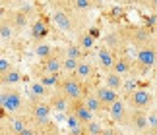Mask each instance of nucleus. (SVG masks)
<instances>
[{
  "label": "nucleus",
  "instance_id": "obj_6",
  "mask_svg": "<svg viewBox=\"0 0 157 135\" xmlns=\"http://www.w3.org/2000/svg\"><path fill=\"white\" fill-rule=\"evenodd\" d=\"M107 114H109V120H111L114 126L126 130V124H128V118H130V106L126 104L124 99H118L117 102H113L111 106H109Z\"/></svg>",
  "mask_w": 157,
  "mask_h": 135
},
{
  "label": "nucleus",
  "instance_id": "obj_34",
  "mask_svg": "<svg viewBox=\"0 0 157 135\" xmlns=\"http://www.w3.org/2000/svg\"><path fill=\"white\" fill-rule=\"evenodd\" d=\"M113 2H117V4H132V0H113Z\"/></svg>",
  "mask_w": 157,
  "mask_h": 135
},
{
  "label": "nucleus",
  "instance_id": "obj_16",
  "mask_svg": "<svg viewBox=\"0 0 157 135\" xmlns=\"http://www.w3.org/2000/svg\"><path fill=\"white\" fill-rule=\"evenodd\" d=\"M97 70H99V66H97V60H89V58H83L80 60V66H78V70L74 71L80 79H83V81H89V79H95L97 77Z\"/></svg>",
  "mask_w": 157,
  "mask_h": 135
},
{
  "label": "nucleus",
  "instance_id": "obj_26",
  "mask_svg": "<svg viewBox=\"0 0 157 135\" xmlns=\"http://www.w3.org/2000/svg\"><path fill=\"white\" fill-rule=\"evenodd\" d=\"M54 50H56V46H52V45H47L45 41H39V42H35V46H33V54H35V58H39V60H45V58H49L51 54H54Z\"/></svg>",
  "mask_w": 157,
  "mask_h": 135
},
{
  "label": "nucleus",
  "instance_id": "obj_11",
  "mask_svg": "<svg viewBox=\"0 0 157 135\" xmlns=\"http://www.w3.org/2000/svg\"><path fill=\"white\" fill-rule=\"evenodd\" d=\"M105 45L111 46L114 52H124L126 45H130V42H128V37H126L124 29H114V31L105 35Z\"/></svg>",
  "mask_w": 157,
  "mask_h": 135
},
{
  "label": "nucleus",
  "instance_id": "obj_17",
  "mask_svg": "<svg viewBox=\"0 0 157 135\" xmlns=\"http://www.w3.org/2000/svg\"><path fill=\"white\" fill-rule=\"evenodd\" d=\"M114 71H118L120 75L128 77L134 73V60H132L126 52H117V58H114V66H113Z\"/></svg>",
  "mask_w": 157,
  "mask_h": 135
},
{
  "label": "nucleus",
  "instance_id": "obj_22",
  "mask_svg": "<svg viewBox=\"0 0 157 135\" xmlns=\"http://www.w3.org/2000/svg\"><path fill=\"white\" fill-rule=\"evenodd\" d=\"M76 41L80 42V46L83 48V50L91 54V50L95 48V42H97V37L89 31V29H86V31H82L80 35H76Z\"/></svg>",
  "mask_w": 157,
  "mask_h": 135
},
{
  "label": "nucleus",
  "instance_id": "obj_28",
  "mask_svg": "<svg viewBox=\"0 0 157 135\" xmlns=\"http://www.w3.org/2000/svg\"><path fill=\"white\" fill-rule=\"evenodd\" d=\"M72 6L78 12H83V14H91V12L97 8L95 0H72Z\"/></svg>",
  "mask_w": 157,
  "mask_h": 135
},
{
  "label": "nucleus",
  "instance_id": "obj_14",
  "mask_svg": "<svg viewBox=\"0 0 157 135\" xmlns=\"http://www.w3.org/2000/svg\"><path fill=\"white\" fill-rule=\"evenodd\" d=\"M49 102L52 104V108H54V112H56V114L70 112V106H72V99H70L68 95H64L60 89H54L52 93H51Z\"/></svg>",
  "mask_w": 157,
  "mask_h": 135
},
{
  "label": "nucleus",
  "instance_id": "obj_23",
  "mask_svg": "<svg viewBox=\"0 0 157 135\" xmlns=\"http://www.w3.org/2000/svg\"><path fill=\"white\" fill-rule=\"evenodd\" d=\"M124 75H120L118 71H105V75H103V83L109 85V87H113V89H117V91H122V85H124Z\"/></svg>",
  "mask_w": 157,
  "mask_h": 135
},
{
  "label": "nucleus",
  "instance_id": "obj_27",
  "mask_svg": "<svg viewBox=\"0 0 157 135\" xmlns=\"http://www.w3.org/2000/svg\"><path fill=\"white\" fill-rule=\"evenodd\" d=\"M114 131L117 130H109V127H105L99 120H95V118L86 124V135H103V133H114Z\"/></svg>",
  "mask_w": 157,
  "mask_h": 135
},
{
  "label": "nucleus",
  "instance_id": "obj_31",
  "mask_svg": "<svg viewBox=\"0 0 157 135\" xmlns=\"http://www.w3.org/2000/svg\"><path fill=\"white\" fill-rule=\"evenodd\" d=\"M136 87H138L136 77H134V75H128V77L124 79V85H122V91H120V93H122V95H128V93H132Z\"/></svg>",
  "mask_w": 157,
  "mask_h": 135
},
{
  "label": "nucleus",
  "instance_id": "obj_9",
  "mask_svg": "<svg viewBox=\"0 0 157 135\" xmlns=\"http://www.w3.org/2000/svg\"><path fill=\"white\" fill-rule=\"evenodd\" d=\"M149 110H136L130 108V118L128 124H126V130L134 131V133H146L149 127V118H147Z\"/></svg>",
  "mask_w": 157,
  "mask_h": 135
},
{
  "label": "nucleus",
  "instance_id": "obj_29",
  "mask_svg": "<svg viewBox=\"0 0 157 135\" xmlns=\"http://www.w3.org/2000/svg\"><path fill=\"white\" fill-rule=\"evenodd\" d=\"M14 56H8V52L6 50H2V56H0V73H4V71H8V70H12L16 64H14V60H12Z\"/></svg>",
  "mask_w": 157,
  "mask_h": 135
},
{
  "label": "nucleus",
  "instance_id": "obj_24",
  "mask_svg": "<svg viewBox=\"0 0 157 135\" xmlns=\"http://www.w3.org/2000/svg\"><path fill=\"white\" fill-rule=\"evenodd\" d=\"M83 100H86V104H87V106L91 108V110H93V112L97 114V116L107 112L105 104L101 102V99H99L97 95H95V91H91V93H87V95H83Z\"/></svg>",
  "mask_w": 157,
  "mask_h": 135
},
{
  "label": "nucleus",
  "instance_id": "obj_2",
  "mask_svg": "<svg viewBox=\"0 0 157 135\" xmlns=\"http://www.w3.org/2000/svg\"><path fill=\"white\" fill-rule=\"evenodd\" d=\"M2 12H6V16H8V20L12 21V25L17 33L25 31V29L31 27V23L35 21V17H37V12L31 4H21L17 6V8H10V12L2 8Z\"/></svg>",
  "mask_w": 157,
  "mask_h": 135
},
{
  "label": "nucleus",
  "instance_id": "obj_4",
  "mask_svg": "<svg viewBox=\"0 0 157 135\" xmlns=\"http://www.w3.org/2000/svg\"><path fill=\"white\" fill-rule=\"evenodd\" d=\"M124 100L130 108H136V110H151L157 104L155 93H151V91H147V89H138V87L132 91V93L124 95Z\"/></svg>",
  "mask_w": 157,
  "mask_h": 135
},
{
  "label": "nucleus",
  "instance_id": "obj_15",
  "mask_svg": "<svg viewBox=\"0 0 157 135\" xmlns=\"http://www.w3.org/2000/svg\"><path fill=\"white\" fill-rule=\"evenodd\" d=\"M49 23L43 16H37L35 17V21L31 23V27H29V35H31V41L33 42H39V41H45L47 37H49Z\"/></svg>",
  "mask_w": 157,
  "mask_h": 135
},
{
  "label": "nucleus",
  "instance_id": "obj_35",
  "mask_svg": "<svg viewBox=\"0 0 157 135\" xmlns=\"http://www.w3.org/2000/svg\"><path fill=\"white\" fill-rule=\"evenodd\" d=\"M153 42H155V45H157V31L153 33Z\"/></svg>",
  "mask_w": 157,
  "mask_h": 135
},
{
  "label": "nucleus",
  "instance_id": "obj_8",
  "mask_svg": "<svg viewBox=\"0 0 157 135\" xmlns=\"http://www.w3.org/2000/svg\"><path fill=\"white\" fill-rule=\"evenodd\" d=\"M29 126H31V118L27 114H16L10 120L2 122V133L4 135H8V133L10 135H21Z\"/></svg>",
  "mask_w": 157,
  "mask_h": 135
},
{
  "label": "nucleus",
  "instance_id": "obj_25",
  "mask_svg": "<svg viewBox=\"0 0 157 135\" xmlns=\"http://www.w3.org/2000/svg\"><path fill=\"white\" fill-rule=\"evenodd\" d=\"M64 56H70V58H78V60H83L86 56H89V52H86L83 48L80 46V42L74 41V42H68L64 46Z\"/></svg>",
  "mask_w": 157,
  "mask_h": 135
},
{
  "label": "nucleus",
  "instance_id": "obj_7",
  "mask_svg": "<svg viewBox=\"0 0 157 135\" xmlns=\"http://www.w3.org/2000/svg\"><path fill=\"white\" fill-rule=\"evenodd\" d=\"M27 110L25 114L31 120H39V118H49V116L54 112L52 104L49 102V99H33V97H27Z\"/></svg>",
  "mask_w": 157,
  "mask_h": 135
},
{
  "label": "nucleus",
  "instance_id": "obj_1",
  "mask_svg": "<svg viewBox=\"0 0 157 135\" xmlns=\"http://www.w3.org/2000/svg\"><path fill=\"white\" fill-rule=\"evenodd\" d=\"M27 102L21 89L16 87H2L0 89V108L6 116H16V114H25L27 110Z\"/></svg>",
  "mask_w": 157,
  "mask_h": 135
},
{
  "label": "nucleus",
  "instance_id": "obj_5",
  "mask_svg": "<svg viewBox=\"0 0 157 135\" xmlns=\"http://www.w3.org/2000/svg\"><path fill=\"white\" fill-rule=\"evenodd\" d=\"M124 31H126V37H128L130 46L134 48H140L153 41V31L147 25H128L124 27Z\"/></svg>",
  "mask_w": 157,
  "mask_h": 135
},
{
  "label": "nucleus",
  "instance_id": "obj_20",
  "mask_svg": "<svg viewBox=\"0 0 157 135\" xmlns=\"http://www.w3.org/2000/svg\"><path fill=\"white\" fill-rule=\"evenodd\" d=\"M23 81V73L17 66H14L12 70L0 73V87H16Z\"/></svg>",
  "mask_w": 157,
  "mask_h": 135
},
{
  "label": "nucleus",
  "instance_id": "obj_10",
  "mask_svg": "<svg viewBox=\"0 0 157 135\" xmlns=\"http://www.w3.org/2000/svg\"><path fill=\"white\" fill-rule=\"evenodd\" d=\"M136 62L149 68V70H153V68L157 66V45L151 41L147 42V45H144L140 48H136Z\"/></svg>",
  "mask_w": 157,
  "mask_h": 135
},
{
  "label": "nucleus",
  "instance_id": "obj_32",
  "mask_svg": "<svg viewBox=\"0 0 157 135\" xmlns=\"http://www.w3.org/2000/svg\"><path fill=\"white\" fill-rule=\"evenodd\" d=\"M144 8H146V10H149V12H157V0H147Z\"/></svg>",
  "mask_w": 157,
  "mask_h": 135
},
{
  "label": "nucleus",
  "instance_id": "obj_33",
  "mask_svg": "<svg viewBox=\"0 0 157 135\" xmlns=\"http://www.w3.org/2000/svg\"><path fill=\"white\" fill-rule=\"evenodd\" d=\"M8 4H10V8H12V4H14V0H2V8H8Z\"/></svg>",
  "mask_w": 157,
  "mask_h": 135
},
{
  "label": "nucleus",
  "instance_id": "obj_21",
  "mask_svg": "<svg viewBox=\"0 0 157 135\" xmlns=\"http://www.w3.org/2000/svg\"><path fill=\"white\" fill-rule=\"evenodd\" d=\"M52 91H54L52 87H47L39 79H33L27 87V97H33V99H49Z\"/></svg>",
  "mask_w": 157,
  "mask_h": 135
},
{
  "label": "nucleus",
  "instance_id": "obj_13",
  "mask_svg": "<svg viewBox=\"0 0 157 135\" xmlns=\"http://www.w3.org/2000/svg\"><path fill=\"white\" fill-rule=\"evenodd\" d=\"M114 58H117V52L113 50L111 46H107V45H103V46H99V50H97V66H99V70L101 71H111L113 70V66H114Z\"/></svg>",
  "mask_w": 157,
  "mask_h": 135
},
{
  "label": "nucleus",
  "instance_id": "obj_18",
  "mask_svg": "<svg viewBox=\"0 0 157 135\" xmlns=\"http://www.w3.org/2000/svg\"><path fill=\"white\" fill-rule=\"evenodd\" d=\"M95 95L101 99V102L105 104L107 110H109V106H111L113 102H117V100L120 99V91L109 87V85H105V83H101V85H97V87H95Z\"/></svg>",
  "mask_w": 157,
  "mask_h": 135
},
{
  "label": "nucleus",
  "instance_id": "obj_12",
  "mask_svg": "<svg viewBox=\"0 0 157 135\" xmlns=\"http://www.w3.org/2000/svg\"><path fill=\"white\" fill-rule=\"evenodd\" d=\"M16 35H17V31L14 29L12 21L8 20L6 12H2V17H0V41H2V50H6V48L14 42Z\"/></svg>",
  "mask_w": 157,
  "mask_h": 135
},
{
  "label": "nucleus",
  "instance_id": "obj_36",
  "mask_svg": "<svg viewBox=\"0 0 157 135\" xmlns=\"http://www.w3.org/2000/svg\"><path fill=\"white\" fill-rule=\"evenodd\" d=\"M153 93H155V100H157V87H155V91H153Z\"/></svg>",
  "mask_w": 157,
  "mask_h": 135
},
{
  "label": "nucleus",
  "instance_id": "obj_3",
  "mask_svg": "<svg viewBox=\"0 0 157 135\" xmlns=\"http://www.w3.org/2000/svg\"><path fill=\"white\" fill-rule=\"evenodd\" d=\"M56 89H60L64 95H68L72 100H80V99H83L86 81L80 79L76 73H62V79H60Z\"/></svg>",
  "mask_w": 157,
  "mask_h": 135
},
{
  "label": "nucleus",
  "instance_id": "obj_30",
  "mask_svg": "<svg viewBox=\"0 0 157 135\" xmlns=\"http://www.w3.org/2000/svg\"><path fill=\"white\" fill-rule=\"evenodd\" d=\"M80 66V60L78 58H70V56H64V64H62V70L64 73H74Z\"/></svg>",
  "mask_w": 157,
  "mask_h": 135
},
{
  "label": "nucleus",
  "instance_id": "obj_19",
  "mask_svg": "<svg viewBox=\"0 0 157 135\" xmlns=\"http://www.w3.org/2000/svg\"><path fill=\"white\" fill-rule=\"evenodd\" d=\"M33 127L37 130V135H56L58 133V124L54 120L49 118H39V120H31Z\"/></svg>",
  "mask_w": 157,
  "mask_h": 135
}]
</instances>
